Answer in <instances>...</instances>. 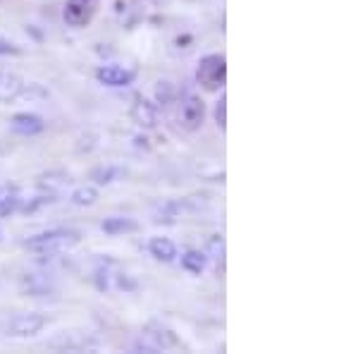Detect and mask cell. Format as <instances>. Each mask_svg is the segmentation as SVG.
<instances>
[{
  "mask_svg": "<svg viewBox=\"0 0 358 354\" xmlns=\"http://www.w3.org/2000/svg\"><path fill=\"white\" fill-rule=\"evenodd\" d=\"M82 242V232L72 230V228H53L38 232V235H31L22 242V247L31 254H38V257H55V254L69 252Z\"/></svg>",
  "mask_w": 358,
  "mask_h": 354,
  "instance_id": "obj_1",
  "label": "cell"
},
{
  "mask_svg": "<svg viewBox=\"0 0 358 354\" xmlns=\"http://www.w3.org/2000/svg\"><path fill=\"white\" fill-rule=\"evenodd\" d=\"M196 84L206 94H217L227 84V57L224 53H208L199 60L196 67Z\"/></svg>",
  "mask_w": 358,
  "mask_h": 354,
  "instance_id": "obj_2",
  "label": "cell"
},
{
  "mask_svg": "<svg viewBox=\"0 0 358 354\" xmlns=\"http://www.w3.org/2000/svg\"><path fill=\"white\" fill-rule=\"evenodd\" d=\"M136 352H148V354H160L170 350H184V342L177 338L175 330H170L163 323H151L141 333V338L134 342Z\"/></svg>",
  "mask_w": 358,
  "mask_h": 354,
  "instance_id": "obj_3",
  "label": "cell"
},
{
  "mask_svg": "<svg viewBox=\"0 0 358 354\" xmlns=\"http://www.w3.org/2000/svg\"><path fill=\"white\" fill-rule=\"evenodd\" d=\"M177 125L182 127L184 132L194 135L199 132L206 123V101L194 91H187V94L177 96Z\"/></svg>",
  "mask_w": 358,
  "mask_h": 354,
  "instance_id": "obj_4",
  "label": "cell"
},
{
  "mask_svg": "<svg viewBox=\"0 0 358 354\" xmlns=\"http://www.w3.org/2000/svg\"><path fill=\"white\" fill-rule=\"evenodd\" d=\"M45 326H48V316H43V313H38V311H22V313H15L8 321L5 335H8V338H17V340H29V338H36Z\"/></svg>",
  "mask_w": 358,
  "mask_h": 354,
  "instance_id": "obj_5",
  "label": "cell"
},
{
  "mask_svg": "<svg viewBox=\"0 0 358 354\" xmlns=\"http://www.w3.org/2000/svg\"><path fill=\"white\" fill-rule=\"evenodd\" d=\"M45 347L53 352H91L98 347V340L86 330H60L45 340Z\"/></svg>",
  "mask_w": 358,
  "mask_h": 354,
  "instance_id": "obj_6",
  "label": "cell"
},
{
  "mask_svg": "<svg viewBox=\"0 0 358 354\" xmlns=\"http://www.w3.org/2000/svg\"><path fill=\"white\" fill-rule=\"evenodd\" d=\"M98 8H101V0H65L62 20L72 29H84L91 25Z\"/></svg>",
  "mask_w": 358,
  "mask_h": 354,
  "instance_id": "obj_7",
  "label": "cell"
},
{
  "mask_svg": "<svg viewBox=\"0 0 358 354\" xmlns=\"http://www.w3.org/2000/svg\"><path fill=\"white\" fill-rule=\"evenodd\" d=\"M98 84L110 86V89H124V86L136 82V69L122 65H101L96 69Z\"/></svg>",
  "mask_w": 358,
  "mask_h": 354,
  "instance_id": "obj_8",
  "label": "cell"
},
{
  "mask_svg": "<svg viewBox=\"0 0 358 354\" xmlns=\"http://www.w3.org/2000/svg\"><path fill=\"white\" fill-rule=\"evenodd\" d=\"M10 130L20 137H38L45 130V120L36 113H15L10 118Z\"/></svg>",
  "mask_w": 358,
  "mask_h": 354,
  "instance_id": "obj_9",
  "label": "cell"
},
{
  "mask_svg": "<svg viewBox=\"0 0 358 354\" xmlns=\"http://www.w3.org/2000/svg\"><path fill=\"white\" fill-rule=\"evenodd\" d=\"M158 115H160V108L155 101H148V98L138 96L134 101V106H131V120L143 127V130H153L155 125H158Z\"/></svg>",
  "mask_w": 358,
  "mask_h": 354,
  "instance_id": "obj_10",
  "label": "cell"
},
{
  "mask_svg": "<svg viewBox=\"0 0 358 354\" xmlns=\"http://www.w3.org/2000/svg\"><path fill=\"white\" fill-rule=\"evenodd\" d=\"M72 184V175L62 168H55V170H48V172H41L36 177V189L41 191H50V194H60L62 189Z\"/></svg>",
  "mask_w": 358,
  "mask_h": 354,
  "instance_id": "obj_11",
  "label": "cell"
},
{
  "mask_svg": "<svg viewBox=\"0 0 358 354\" xmlns=\"http://www.w3.org/2000/svg\"><path fill=\"white\" fill-rule=\"evenodd\" d=\"M24 79L15 72H8V69H0V103H13L17 98H22V91H24Z\"/></svg>",
  "mask_w": 358,
  "mask_h": 354,
  "instance_id": "obj_12",
  "label": "cell"
},
{
  "mask_svg": "<svg viewBox=\"0 0 358 354\" xmlns=\"http://www.w3.org/2000/svg\"><path fill=\"white\" fill-rule=\"evenodd\" d=\"M148 252H151V257L155 261H160V264H172V261L179 257L177 245L170 240V237H151Z\"/></svg>",
  "mask_w": 358,
  "mask_h": 354,
  "instance_id": "obj_13",
  "label": "cell"
},
{
  "mask_svg": "<svg viewBox=\"0 0 358 354\" xmlns=\"http://www.w3.org/2000/svg\"><path fill=\"white\" fill-rule=\"evenodd\" d=\"M22 191L15 184H0V218H10L20 211Z\"/></svg>",
  "mask_w": 358,
  "mask_h": 354,
  "instance_id": "obj_14",
  "label": "cell"
},
{
  "mask_svg": "<svg viewBox=\"0 0 358 354\" xmlns=\"http://www.w3.org/2000/svg\"><path fill=\"white\" fill-rule=\"evenodd\" d=\"M57 196H60V194H50V191L36 189V194L29 196V199H24V196H22V204H20V211H17V213H22V216H34V213H38L41 208L55 204Z\"/></svg>",
  "mask_w": 358,
  "mask_h": 354,
  "instance_id": "obj_15",
  "label": "cell"
},
{
  "mask_svg": "<svg viewBox=\"0 0 358 354\" xmlns=\"http://www.w3.org/2000/svg\"><path fill=\"white\" fill-rule=\"evenodd\" d=\"M101 230L110 237H120V235H129V232L138 230V223L134 218H127V216H110L101 223Z\"/></svg>",
  "mask_w": 358,
  "mask_h": 354,
  "instance_id": "obj_16",
  "label": "cell"
},
{
  "mask_svg": "<svg viewBox=\"0 0 358 354\" xmlns=\"http://www.w3.org/2000/svg\"><path fill=\"white\" fill-rule=\"evenodd\" d=\"M184 208H187V204H184V201L167 199V201H163V204L155 206L153 220H155V223H175V220L179 218V213H182Z\"/></svg>",
  "mask_w": 358,
  "mask_h": 354,
  "instance_id": "obj_17",
  "label": "cell"
},
{
  "mask_svg": "<svg viewBox=\"0 0 358 354\" xmlns=\"http://www.w3.org/2000/svg\"><path fill=\"white\" fill-rule=\"evenodd\" d=\"M101 199V191L94 182L91 184H82V187H77L69 194V204L72 206H79V208H86V206H94L96 201Z\"/></svg>",
  "mask_w": 358,
  "mask_h": 354,
  "instance_id": "obj_18",
  "label": "cell"
},
{
  "mask_svg": "<svg viewBox=\"0 0 358 354\" xmlns=\"http://www.w3.org/2000/svg\"><path fill=\"white\" fill-rule=\"evenodd\" d=\"M206 266H208V257L201 249H189V252L182 254V268L192 273V275H201L206 271Z\"/></svg>",
  "mask_w": 358,
  "mask_h": 354,
  "instance_id": "obj_19",
  "label": "cell"
},
{
  "mask_svg": "<svg viewBox=\"0 0 358 354\" xmlns=\"http://www.w3.org/2000/svg\"><path fill=\"white\" fill-rule=\"evenodd\" d=\"M127 175L122 168L117 165H101L96 168L94 172H91V179H94L96 187H106V184H113V182H120Z\"/></svg>",
  "mask_w": 358,
  "mask_h": 354,
  "instance_id": "obj_20",
  "label": "cell"
},
{
  "mask_svg": "<svg viewBox=\"0 0 358 354\" xmlns=\"http://www.w3.org/2000/svg\"><path fill=\"white\" fill-rule=\"evenodd\" d=\"M153 96H155V103H158V108H170V106H175L179 91H177V86L172 84V82H167V79H160V82L155 84Z\"/></svg>",
  "mask_w": 358,
  "mask_h": 354,
  "instance_id": "obj_21",
  "label": "cell"
},
{
  "mask_svg": "<svg viewBox=\"0 0 358 354\" xmlns=\"http://www.w3.org/2000/svg\"><path fill=\"white\" fill-rule=\"evenodd\" d=\"M206 257L208 261H213L215 266L224 264V237L222 235H213L206 245Z\"/></svg>",
  "mask_w": 358,
  "mask_h": 354,
  "instance_id": "obj_22",
  "label": "cell"
},
{
  "mask_svg": "<svg viewBox=\"0 0 358 354\" xmlns=\"http://www.w3.org/2000/svg\"><path fill=\"white\" fill-rule=\"evenodd\" d=\"M213 118H215V125L220 127V132H227V96L224 94L213 108Z\"/></svg>",
  "mask_w": 358,
  "mask_h": 354,
  "instance_id": "obj_23",
  "label": "cell"
},
{
  "mask_svg": "<svg viewBox=\"0 0 358 354\" xmlns=\"http://www.w3.org/2000/svg\"><path fill=\"white\" fill-rule=\"evenodd\" d=\"M22 53H24V50H22L20 43H15V41H10V39L0 36V57H17V55H22Z\"/></svg>",
  "mask_w": 358,
  "mask_h": 354,
  "instance_id": "obj_24",
  "label": "cell"
},
{
  "mask_svg": "<svg viewBox=\"0 0 358 354\" xmlns=\"http://www.w3.org/2000/svg\"><path fill=\"white\" fill-rule=\"evenodd\" d=\"M0 242H3V232H0Z\"/></svg>",
  "mask_w": 358,
  "mask_h": 354,
  "instance_id": "obj_25",
  "label": "cell"
}]
</instances>
